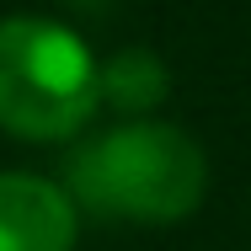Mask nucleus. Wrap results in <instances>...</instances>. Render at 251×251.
<instances>
[{
    "label": "nucleus",
    "instance_id": "20e7f679",
    "mask_svg": "<svg viewBox=\"0 0 251 251\" xmlns=\"http://www.w3.org/2000/svg\"><path fill=\"white\" fill-rule=\"evenodd\" d=\"M166 64L145 49H128L118 53L112 64H101V101L123 107V112H150L155 101L166 97Z\"/></svg>",
    "mask_w": 251,
    "mask_h": 251
},
{
    "label": "nucleus",
    "instance_id": "f03ea898",
    "mask_svg": "<svg viewBox=\"0 0 251 251\" xmlns=\"http://www.w3.org/2000/svg\"><path fill=\"white\" fill-rule=\"evenodd\" d=\"M101 101V64L91 49L38 16L0 22V128L16 139H70Z\"/></svg>",
    "mask_w": 251,
    "mask_h": 251
},
{
    "label": "nucleus",
    "instance_id": "f257e3e1",
    "mask_svg": "<svg viewBox=\"0 0 251 251\" xmlns=\"http://www.w3.org/2000/svg\"><path fill=\"white\" fill-rule=\"evenodd\" d=\"M70 198L107 219L176 225L208 193L203 150L171 123H128L86 139L64 166Z\"/></svg>",
    "mask_w": 251,
    "mask_h": 251
},
{
    "label": "nucleus",
    "instance_id": "7ed1b4c3",
    "mask_svg": "<svg viewBox=\"0 0 251 251\" xmlns=\"http://www.w3.org/2000/svg\"><path fill=\"white\" fill-rule=\"evenodd\" d=\"M75 198L27 171H0V251H70Z\"/></svg>",
    "mask_w": 251,
    "mask_h": 251
}]
</instances>
